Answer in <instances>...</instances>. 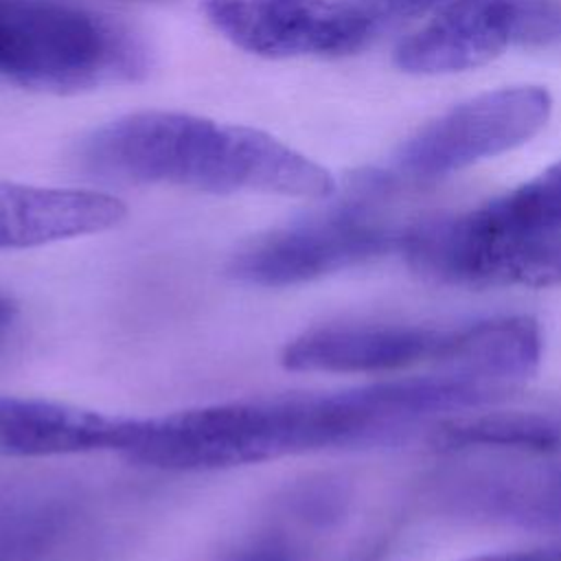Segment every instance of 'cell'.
Returning <instances> with one entry per match:
<instances>
[{"mask_svg": "<svg viewBox=\"0 0 561 561\" xmlns=\"http://www.w3.org/2000/svg\"><path fill=\"white\" fill-rule=\"evenodd\" d=\"M81 160L101 178L217 195L324 199L335 193L331 171L280 138L175 110H140L110 121L85 138Z\"/></svg>", "mask_w": 561, "mask_h": 561, "instance_id": "1", "label": "cell"}, {"mask_svg": "<svg viewBox=\"0 0 561 561\" xmlns=\"http://www.w3.org/2000/svg\"><path fill=\"white\" fill-rule=\"evenodd\" d=\"M392 414L377 383L241 399L142 419L129 460L169 471H213L285 456L386 443Z\"/></svg>", "mask_w": 561, "mask_h": 561, "instance_id": "2", "label": "cell"}, {"mask_svg": "<svg viewBox=\"0 0 561 561\" xmlns=\"http://www.w3.org/2000/svg\"><path fill=\"white\" fill-rule=\"evenodd\" d=\"M149 70L125 22L68 0H0V79L44 92L134 83Z\"/></svg>", "mask_w": 561, "mask_h": 561, "instance_id": "3", "label": "cell"}, {"mask_svg": "<svg viewBox=\"0 0 561 561\" xmlns=\"http://www.w3.org/2000/svg\"><path fill=\"white\" fill-rule=\"evenodd\" d=\"M401 250L419 274L443 285H561V226L508 228L473 208L405 230Z\"/></svg>", "mask_w": 561, "mask_h": 561, "instance_id": "4", "label": "cell"}, {"mask_svg": "<svg viewBox=\"0 0 561 561\" xmlns=\"http://www.w3.org/2000/svg\"><path fill=\"white\" fill-rule=\"evenodd\" d=\"M401 239L403 232L359 204H344L254 234L226 270L245 285L291 287L381 256L401 248Z\"/></svg>", "mask_w": 561, "mask_h": 561, "instance_id": "5", "label": "cell"}, {"mask_svg": "<svg viewBox=\"0 0 561 561\" xmlns=\"http://www.w3.org/2000/svg\"><path fill=\"white\" fill-rule=\"evenodd\" d=\"M561 42V7L550 0H451L394 50L410 75L484 66L513 44Z\"/></svg>", "mask_w": 561, "mask_h": 561, "instance_id": "6", "label": "cell"}, {"mask_svg": "<svg viewBox=\"0 0 561 561\" xmlns=\"http://www.w3.org/2000/svg\"><path fill=\"white\" fill-rule=\"evenodd\" d=\"M552 114L541 85H506L471 96L430 121L397 153V169L438 178L528 142Z\"/></svg>", "mask_w": 561, "mask_h": 561, "instance_id": "7", "label": "cell"}, {"mask_svg": "<svg viewBox=\"0 0 561 561\" xmlns=\"http://www.w3.org/2000/svg\"><path fill=\"white\" fill-rule=\"evenodd\" d=\"M206 22L232 46L267 57H342L377 31L370 9L351 0H204Z\"/></svg>", "mask_w": 561, "mask_h": 561, "instance_id": "8", "label": "cell"}, {"mask_svg": "<svg viewBox=\"0 0 561 561\" xmlns=\"http://www.w3.org/2000/svg\"><path fill=\"white\" fill-rule=\"evenodd\" d=\"M447 340L449 329L421 324H324L289 340L280 364L291 373L388 375L440 366Z\"/></svg>", "mask_w": 561, "mask_h": 561, "instance_id": "9", "label": "cell"}, {"mask_svg": "<svg viewBox=\"0 0 561 561\" xmlns=\"http://www.w3.org/2000/svg\"><path fill=\"white\" fill-rule=\"evenodd\" d=\"M142 419L37 399L0 394V454L42 458L92 451L127 454Z\"/></svg>", "mask_w": 561, "mask_h": 561, "instance_id": "10", "label": "cell"}, {"mask_svg": "<svg viewBox=\"0 0 561 561\" xmlns=\"http://www.w3.org/2000/svg\"><path fill=\"white\" fill-rule=\"evenodd\" d=\"M123 199L90 188L33 186L0 180V250H24L116 228Z\"/></svg>", "mask_w": 561, "mask_h": 561, "instance_id": "11", "label": "cell"}, {"mask_svg": "<svg viewBox=\"0 0 561 561\" xmlns=\"http://www.w3.org/2000/svg\"><path fill=\"white\" fill-rule=\"evenodd\" d=\"M541 353L543 335L533 316H495L449 329L440 368L506 388L533 377L541 364Z\"/></svg>", "mask_w": 561, "mask_h": 561, "instance_id": "12", "label": "cell"}, {"mask_svg": "<svg viewBox=\"0 0 561 561\" xmlns=\"http://www.w3.org/2000/svg\"><path fill=\"white\" fill-rule=\"evenodd\" d=\"M460 500L495 519L561 530V465L471 478L462 486Z\"/></svg>", "mask_w": 561, "mask_h": 561, "instance_id": "13", "label": "cell"}, {"mask_svg": "<svg viewBox=\"0 0 561 561\" xmlns=\"http://www.w3.org/2000/svg\"><path fill=\"white\" fill-rule=\"evenodd\" d=\"M432 440L447 451L561 456V416L537 412L467 414L443 421Z\"/></svg>", "mask_w": 561, "mask_h": 561, "instance_id": "14", "label": "cell"}, {"mask_svg": "<svg viewBox=\"0 0 561 561\" xmlns=\"http://www.w3.org/2000/svg\"><path fill=\"white\" fill-rule=\"evenodd\" d=\"M478 208L486 219L511 228L561 226V160Z\"/></svg>", "mask_w": 561, "mask_h": 561, "instance_id": "15", "label": "cell"}, {"mask_svg": "<svg viewBox=\"0 0 561 561\" xmlns=\"http://www.w3.org/2000/svg\"><path fill=\"white\" fill-rule=\"evenodd\" d=\"M467 561H561V541L524 548V550H506L493 554H480Z\"/></svg>", "mask_w": 561, "mask_h": 561, "instance_id": "16", "label": "cell"}, {"mask_svg": "<svg viewBox=\"0 0 561 561\" xmlns=\"http://www.w3.org/2000/svg\"><path fill=\"white\" fill-rule=\"evenodd\" d=\"M232 561H294V557L285 543L265 541V543H256L250 550H243Z\"/></svg>", "mask_w": 561, "mask_h": 561, "instance_id": "17", "label": "cell"}, {"mask_svg": "<svg viewBox=\"0 0 561 561\" xmlns=\"http://www.w3.org/2000/svg\"><path fill=\"white\" fill-rule=\"evenodd\" d=\"M13 318H15V302L11 296L0 291V340L7 333V329L11 327Z\"/></svg>", "mask_w": 561, "mask_h": 561, "instance_id": "18", "label": "cell"}, {"mask_svg": "<svg viewBox=\"0 0 561 561\" xmlns=\"http://www.w3.org/2000/svg\"><path fill=\"white\" fill-rule=\"evenodd\" d=\"M399 2H410V0H399Z\"/></svg>", "mask_w": 561, "mask_h": 561, "instance_id": "19", "label": "cell"}]
</instances>
